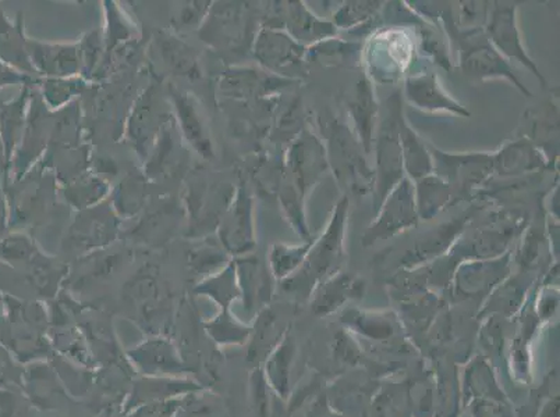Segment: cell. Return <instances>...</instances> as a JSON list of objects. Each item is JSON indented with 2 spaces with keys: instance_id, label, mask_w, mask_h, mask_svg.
<instances>
[{
  "instance_id": "cell-1",
  "label": "cell",
  "mask_w": 560,
  "mask_h": 417,
  "mask_svg": "<svg viewBox=\"0 0 560 417\" xmlns=\"http://www.w3.org/2000/svg\"><path fill=\"white\" fill-rule=\"evenodd\" d=\"M130 356L145 374H175L185 370L179 355L170 341H147L140 347L132 349Z\"/></svg>"
},
{
  "instance_id": "cell-2",
  "label": "cell",
  "mask_w": 560,
  "mask_h": 417,
  "mask_svg": "<svg viewBox=\"0 0 560 417\" xmlns=\"http://www.w3.org/2000/svg\"><path fill=\"white\" fill-rule=\"evenodd\" d=\"M279 350V349H278ZM289 359V349L287 347L280 348L279 353L273 356L271 364H269V376H271L272 383L277 386L278 391H282L287 385V364Z\"/></svg>"
},
{
  "instance_id": "cell-3",
  "label": "cell",
  "mask_w": 560,
  "mask_h": 417,
  "mask_svg": "<svg viewBox=\"0 0 560 417\" xmlns=\"http://www.w3.org/2000/svg\"><path fill=\"white\" fill-rule=\"evenodd\" d=\"M177 406H179V401L175 398L150 402V404L139 406L136 417H171L175 415Z\"/></svg>"
}]
</instances>
